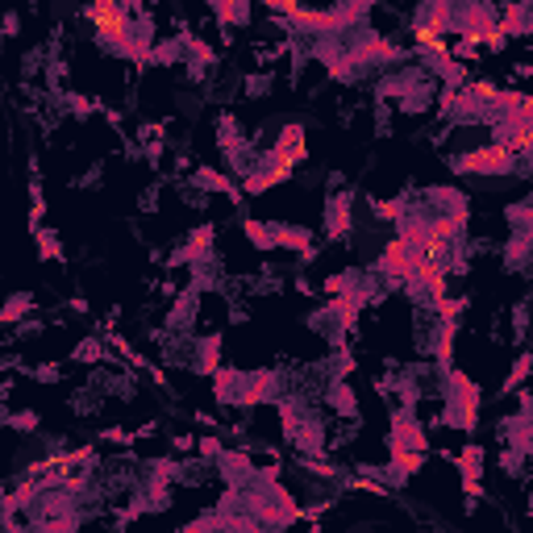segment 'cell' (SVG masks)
<instances>
[{
  "instance_id": "1",
  "label": "cell",
  "mask_w": 533,
  "mask_h": 533,
  "mask_svg": "<svg viewBox=\"0 0 533 533\" xmlns=\"http://www.w3.org/2000/svg\"><path fill=\"white\" fill-rule=\"evenodd\" d=\"M513 163V150L508 146H483L475 155L458 158V171H471V175H488V171H508Z\"/></svg>"
},
{
  "instance_id": "2",
  "label": "cell",
  "mask_w": 533,
  "mask_h": 533,
  "mask_svg": "<svg viewBox=\"0 0 533 533\" xmlns=\"http://www.w3.org/2000/svg\"><path fill=\"white\" fill-rule=\"evenodd\" d=\"M88 17L96 21V29H101L104 38H121V34H125V21H130V13H125L121 4H104V0L92 4Z\"/></svg>"
}]
</instances>
